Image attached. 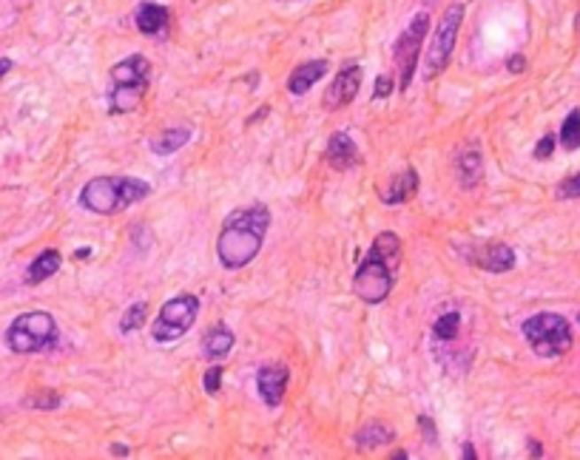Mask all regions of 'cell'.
<instances>
[{"mask_svg":"<svg viewBox=\"0 0 580 460\" xmlns=\"http://www.w3.org/2000/svg\"><path fill=\"white\" fill-rule=\"evenodd\" d=\"M154 188L137 177H97L80 191V205L91 213L114 216L151 196Z\"/></svg>","mask_w":580,"mask_h":460,"instance_id":"obj_3","label":"cell"},{"mask_svg":"<svg viewBox=\"0 0 580 460\" xmlns=\"http://www.w3.org/2000/svg\"><path fill=\"white\" fill-rule=\"evenodd\" d=\"M328 74V60H313V63H305L299 69H293L288 77V91L302 97L307 88H313V83H319L321 77Z\"/></svg>","mask_w":580,"mask_h":460,"instance_id":"obj_15","label":"cell"},{"mask_svg":"<svg viewBox=\"0 0 580 460\" xmlns=\"http://www.w3.org/2000/svg\"><path fill=\"white\" fill-rule=\"evenodd\" d=\"M415 191H418V173L413 168H404L379 194H382L384 205H404V202H410L415 196Z\"/></svg>","mask_w":580,"mask_h":460,"instance_id":"obj_14","label":"cell"},{"mask_svg":"<svg viewBox=\"0 0 580 460\" xmlns=\"http://www.w3.org/2000/svg\"><path fill=\"white\" fill-rule=\"evenodd\" d=\"M577 324H580V313H577Z\"/></svg>","mask_w":580,"mask_h":460,"instance_id":"obj_36","label":"cell"},{"mask_svg":"<svg viewBox=\"0 0 580 460\" xmlns=\"http://www.w3.org/2000/svg\"><path fill=\"white\" fill-rule=\"evenodd\" d=\"M526 344L537 358H561L572 349V327L558 313H535L521 324Z\"/></svg>","mask_w":580,"mask_h":460,"instance_id":"obj_5","label":"cell"},{"mask_svg":"<svg viewBox=\"0 0 580 460\" xmlns=\"http://www.w3.org/2000/svg\"><path fill=\"white\" fill-rule=\"evenodd\" d=\"M361 88V65L359 63H344L342 72L336 74V80L330 83V88L321 97V105L325 111H336V108H344L356 100V94Z\"/></svg>","mask_w":580,"mask_h":460,"instance_id":"obj_10","label":"cell"},{"mask_svg":"<svg viewBox=\"0 0 580 460\" xmlns=\"http://www.w3.org/2000/svg\"><path fill=\"white\" fill-rule=\"evenodd\" d=\"M509 72H523V58H512L509 60Z\"/></svg>","mask_w":580,"mask_h":460,"instance_id":"obj_32","label":"cell"},{"mask_svg":"<svg viewBox=\"0 0 580 460\" xmlns=\"http://www.w3.org/2000/svg\"><path fill=\"white\" fill-rule=\"evenodd\" d=\"M390 91H393V77H390V74H384V77H379V80H375V91H373V97H375V100L387 97Z\"/></svg>","mask_w":580,"mask_h":460,"instance_id":"obj_29","label":"cell"},{"mask_svg":"<svg viewBox=\"0 0 580 460\" xmlns=\"http://www.w3.org/2000/svg\"><path fill=\"white\" fill-rule=\"evenodd\" d=\"M561 145L566 148V151H577V148H580V111H577V108H575V111H569V117L563 119Z\"/></svg>","mask_w":580,"mask_h":460,"instance_id":"obj_23","label":"cell"},{"mask_svg":"<svg viewBox=\"0 0 580 460\" xmlns=\"http://www.w3.org/2000/svg\"><path fill=\"white\" fill-rule=\"evenodd\" d=\"M234 333L225 327V324H217V327H211L202 338V353H205L208 361H222L228 353L234 349Z\"/></svg>","mask_w":580,"mask_h":460,"instance_id":"obj_16","label":"cell"},{"mask_svg":"<svg viewBox=\"0 0 580 460\" xmlns=\"http://www.w3.org/2000/svg\"><path fill=\"white\" fill-rule=\"evenodd\" d=\"M188 140H191V128H166V131H159L157 137L148 142V148L157 154V157H171L174 151H180L182 145H188Z\"/></svg>","mask_w":580,"mask_h":460,"instance_id":"obj_19","label":"cell"},{"mask_svg":"<svg viewBox=\"0 0 580 460\" xmlns=\"http://www.w3.org/2000/svg\"><path fill=\"white\" fill-rule=\"evenodd\" d=\"M464 457H476V449L469 443H464Z\"/></svg>","mask_w":580,"mask_h":460,"instance_id":"obj_35","label":"cell"},{"mask_svg":"<svg viewBox=\"0 0 580 460\" xmlns=\"http://www.w3.org/2000/svg\"><path fill=\"white\" fill-rule=\"evenodd\" d=\"M267 227H271V211L262 202H256L251 208H239L228 216L217 239V256L222 267L239 270L251 264L262 250Z\"/></svg>","mask_w":580,"mask_h":460,"instance_id":"obj_1","label":"cell"},{"mask_svg":"<svg viewBox=\"0 0 580 460\" xmlns=\"http://www.w3.org/2000/svg\"><path fill=\"white\" fill-rule=\"evenodd\" d=\"M552 154H555V137H552V134H544L541 142L535 145V159H549Z\"/></svg>","mask_w":580,"mask_h":460,"instance_id":"obj_28","label":"cell"},{"mask_svg":"<svg viewBox=\"0 0 580 460\" xmlns=\"http://www.w3.org/2000/svg\"><path fill=\"white\" fill-rule=\"evenodd\" d=\"M220 387H222V364H213V367L205 372V392L217 395Z\"/></svg>","mask_w":580,"mask_h":460,"instance_id":"obj_27","label":"cell"},{"mask_svg":"<svg viewBox=\"0 0 580 460\" xmlns=\"http://www.w3.org/2000/svg\"><path fill=\"white\" fill-rule=\"evenodd\" d=\"M455 171L464 188H476L483 177V159L478 148H464L461 157L455 159Z\"/></svg>","mask_w":580,"mask_h":460,"instance_id":"obj_17","label":"cell"},{"mask_svg":"<svg viewBox=\"0 0 580 460\" xmlns=\"http://www.w3.org/2000/svg\"><path fill=\"white\" fill-rule=\"evenodd\" d=\"M114 455H117V457H128L131 452H128V446H123V443H117V446H114Z\"/></svg>","mask_w":580,"mask_h":460,"instance_id":"obj_34","label":"cell"},{"mask_svg":"<svg viewBox=\"0 0 580 460\" xmlns=\"http://www.w3.org/2000/svg\"><path fill=\"white\" fill-rule=\"evenodd\" d=\"M461 335V313L458 310H444L433 321V341L436 344H452Z\"/></svg>","mask_w":580,"mask_h":460,"instance_id":"obj_21","label":"cell"},{"mask_svg":"<svg viewBox=\"0 0 580 460\" xmlns=\"http://www.w3.org/2000/svg\"><path fill=\"white\" fill-rule=\"evenodd\" d=\"M26 403L35 407V410H58L60 407V395H58V392H40V395H32Z\"/></svg>","mask_w":580,"mask_h":460,"instance_id":"obj_26","label":"cell"},{"mask_svg":"<svg viewBox=\"0 0 580 460\" xmlns=\"http://www.w3.org/2000/svg\"><path fill=\"white\" fill-rule=\"evenodd\" d=\"M148 77H151V65H148L143 54H131V58L112 65V83H114L109 91L112 114H128L143 103Z\"/></svg>","mask_w":580,"mask_h":460,"instance_id":"obj_4","label":"cell"},{"mask_svg":"<svg viewBox=\"0 0 580 460\" xmlns=\"http://www.w3.org/2000/svg\"><path fill=\"white\" fill-rule=\"evenodd\" d=\"M288 381H290V370L285 367V364H265V367H259V372H256V389H259V398L271 410H276L282 398H285Z\"/></svg>","mask_w":580,"mask_h":460,"instance_id":"obj_11","label":"cell"},{"mask_svg":"<svg viewBox=\"0 0 580 460\" xmlns=\"http://www.w3.org/2000/svg\"><path fill=\"white\" fill-rule=\"evenodd\" d=\"M558 199H580V171L572 173V177H566L561 185H558Z\"/></svg>","mask_w":580,"mask_h":460,"instance_id":"obj_25","label":"cell"},{"mask_svg":"<svg viewBox=\"0 0 580 460\" xmlns=\"http://www.w3.org/2000/svg\"><path fill=\"white\" fill-rule=\"evenodd\" d=\"M145 313H148V304L145 302H137V304H131L123 318H120V333H134V330H140L143 324H145Z\"/></svg>","mask_w":580,"mask_h":460,"instance_id":"obj_24","label":"cell"},{"mask_svg":"<svg viewBox=\"0 0 580 460\" xmlns=\"http://www.w3.org/2000/svg\"><path fill=\"white\" fill-rule=\"evenodd\" d=\"M60 264H63V256L58 250H43L29 264V270H26V284H29V288H35V284H43L46 279H51L58 273Z\"/></svg>","mask_w":580,"mask_h":460,"instance_id":"obj_18","label":"cell"},{"mask_svg":"<svg viewBox=\"0 0 580 460\" xmlns=\"http://www.w3.org/2000/svg\"><path fill=\"white\" fill-rule=\"evenodd\" d=\"M401 264V239L396 234H379L373 248L361 259L353 276V293L364 304H382L396 284V270Z\"/></svg>","mask_w":580,"mask_h":460,"instance_id":"obj_2","label":"cell"},{"mask_svg":"<svg viewBox=\"0 0 580 460\" xmlns=\"http://www.w3.org/2000/svg\"><path fill=\"white\" fill-rule=\"evenodd\" d=\"M134 23L143 34H159L168 26V9L159 4H143L134 15Z\"/></svg>","mask_w":580,"mask_h":460,"instance_id":"obj_20","label":"cell"},{"mask_svg":"<svg viewBox=\"0 0 580 460\" xmlns=\"http://www.w3.org/2000/svg\"><path fill=\"white\" fill-rule=\"evenodd\" d=\"M530 455L532 457H541L544 455V446H537V441H530Z\"/></svg>","mask_w":580,"mask_h":460,"instance_id":"obj_33","label":"cell"},{"mask_svg":"<svg viewBox=\"0 0 580 460\" xmlns=\"http://www.w3.org/2000/svg\"><path fill=\"white\" fill-rule=\"evenodd\" d=\"M469 259L481 270H487V273H509V270L515 267V250L504 245V242H490V245H481L472 250Z\"/></svg>","mask_w":580,"mask_h":460,"instance_id":"obj_12","label":"cell"},{"mask_svg":"<svg viewBox=\"0 0 580 460\" xmlns=\"http://www.w3.org/2000/svg\"><path fill=\"white\" fill-rule=\"evenodd\" d=\"M199 316V299L191 293H182L177 299H168L163 307H159L157 321H154V341L157 344H171L182 338L188 330L194 327V321Z\"/></svg>","mask_w":580,"mask_h":460,"instance_id":"obj_7","label":"cell"},{"mask_svg":"<svg viewBox=\"0 0 580 460\" xmlns=\"http://www.w3.org/2000/svg\"><path fill=\"white\" fill-rule=\"evenodd\" d=\"M9 72H12V60L9 58H0V80H4Z\"/></svg>","mask_w":580,"mask_h":460,"instance_id":"obj_31","label":"cell"},{"mask_svg":"<svg viewBox=\"0 0 580 460\" xmlns=\"http://www.w3.org/2000/svg\"><path fill=\"white\" fill-rule=\"evenodd\" d=\"M427 26H429V15L427 12H418V15H413V20L404 26V32L398 34V43L393 49L398 88H410V83H413L415 65H418V58H421V49H424V40H427Z\"/></svg>","mask_w":580,"mask_h":460,"instance_id":"obj_9","label":"cell"},{"mask_svg":"<svg viewBox=\"0 0 580 460\" xmlns=\"http://www.w3.org/2000/svg\"><path fill=\"white\" fill-rule=\"evenodd\" d=\"M58 341V321L46 310H32L9 324L6 347L18 356H32L40 349H49Z\"/></svg>","mask_w":580,"mask_h":460,"instance_id":"obj_6","label":"cell"},{"mask_svg":"<svg viewBox=\"0 0 580 460\" xmlns=\"http://www.w3.org/2000/svg\"><path fill=\"white\" fill-rule=\"evenodd\" d=\"M418 424L424 426V435H429V441H436V424L429 421V418H424V415H421V418H418Z\"/></svg>","mask_w":580,"mask_h":460,"instance_id":"obj_30","label":"cell"},{"mask_svg":"<svg viewBox=\"0 0 580 460\" xmlns=\"http://www.w3.org/2000/svg\"><path fill=\"white\" fill-rule=\"evenodd\" d=\"M393 438H396L393 426L373 421V424H367V426H361V429H359L356 443H359V449H375V446H384V443H390Z\"/></svg>","mask_w":580,"mask_h":460,"instance_id":"obj_22","label":"cell"},{"mask_svg":"<svg viewBox=\"0 0 580 460\" xmlns=\"http://www.w3.org/2000/svg\"><path fill=\"white\" fill-rule=\"evenodd\" d=\"M461 20H464V6L461 4L447 6L444 18L436 26L433 40H429V46H427V65H424L427 80L438 77L444 69H447L452 49H455V40H458V29H461Z\"/></svg>","mask_w":580,"mask_h":460,"instance_id":"obj_8","label":"cell"},{"mask_svg":"<svg viewBox=\"0 0 580 460\" xmlns=\"http://www.w3.org/2000/svg\"><path fill=\"white\" fill-rule=\"evenodd\" d=\"M328 165L336 168V171H350V168H356L361 165V154H359V148L353 142V137H350L347 131H336L330 142H328Z\"/></svg>","mask_w":580,"mask_h":460,"instance_id":"obj_13","label":"cell"}]
</instances>
